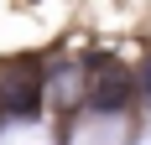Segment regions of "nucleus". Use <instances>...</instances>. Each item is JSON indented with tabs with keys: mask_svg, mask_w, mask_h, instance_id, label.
<instances>
[{
	"mask_svg": "<svg viewBox=\"0 0 151 145\" xmlns=\"http://www.w3.org/2000/svg\"><path fill=\"white\" fill-rule=\"evenodd\" d=\"M130 99H136V83H130V72L120 68V62H89V88H83V109H94V114H125L130 109Z\"/></svg>",
	"mask_w": 151,
	"mask_h": 145,
	"instance_id": "f257e3e1",
	"label": "nucleus"
},
{
	"mask_svg": "<svg viewBox=\"0 0 151 145\" xmlns=\"http://www.w3.org/2000/svg\"><path fill=\"white\" fill-rule=\"evenodd\" d=\"M0 114H11V119L42 114V72L31 62H5V72H0Z\"/></svg>",
	"mask_w": 151,
	"mask_h": 145,
	"instance_id": "f03ea898",
	"label": "nucleus"
},
{
	"mask_svg": "<svg viewBox=\"0 0 151 145\" xmlns=\"http://www.w3.org/2000/svg\"><path fill=\"white\" fill-rule=\"evenodd\" d=\"M130 83H136V93H141V99L151 104V57L141 62V72H136V78H130Z\"/></svg>",
	"mask_w": 151,
	"mask_h": 145,
	"instance_id": "7ed1b4c3",
	"label": "nucleus"
}]
</instances>
